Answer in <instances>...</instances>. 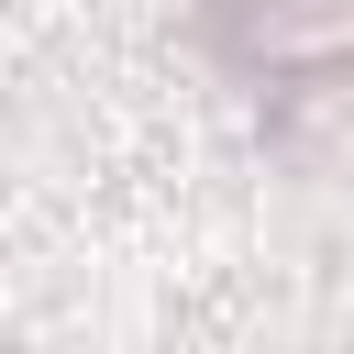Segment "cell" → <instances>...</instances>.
<instances>
[{
    "label": "cell",
    "mask_w": 354,
    "mask_h": 354,
    "mask_svg": "<svg viewBox=\"0 0 354 354\" xmlns=\"http://www.w3.org/2000/svg\"><path fill=\"white\" fill-rule=\"evenodd\" d=\"M210 55L266 88L277 111L288 100H321L354 77V0H221L210 11Z\"/></svg>",
    "instance_id": "1"
}]
</instances>
